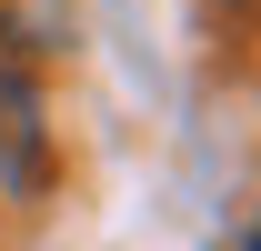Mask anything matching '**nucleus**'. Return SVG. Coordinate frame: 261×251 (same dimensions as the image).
<instances>
[{"mask_svg": "<svg viewBox=\"0 0 261 251\" xmlns=\"http://www.w3.org/2000/svg\"><path fill=\"white\" fill-rule=\"evenodd\" d=\"M40 181V101L20 70H0V191H31Z\"/></svg>", "mask_w": 261, "mask_h": 251, "instance_id": "1", "label": "nucleus"}, {"mask_svg": "<svg viewBox=\"0 0 261 251\" xmlns=\"http://www.w3.org/2000/svg\"><path fill=\"white\" fill-rule=\"evenodd\" d=\"M241 251H261V231H251V241H241Z\"/></svg>", "mask_w": 261, "mask_h": 251, "instance_id": "2", "label": "nucleus"}]
</instances>
